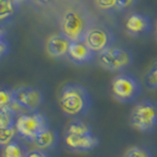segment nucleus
<instances>
[{
	"instance_id": "f257e3e1",
	"label": "nucleus",
	"mask_w": 157,
	"mask_h": 157,
	"mask_svg": "<svg viewBox=\"0 0 157 157\" xmlns=\"http://www.w3.org/2000/svg\"><path fill=\"white\" fill-rule=\"evenodd\" d=\"M61 110L74 119H82L90 110L91 99L86 88L76 82L66 83L59 93Z\"/></svg>"
},
{
	"instance_id": "f03ea898",
	"label": "nucleus",
	"mask_w": 157,
	"mask_h": 157,
	"mask_svg": "<svg viewBox=\"0 0 157 157\" xmlns=\"http://www.w3.org/2000/svg\"><path fill=\"white\" fill-rule=\"evenodd\" d=\"M91 27L88 16L80 10H69L61 20V32L71 41H83Z\"/></svg>"
},
{
	"instance_id": "7ed1b4c3",
	"label": "nucleus",
	"mask_w": 157,
	"mask_h": 157,
	"mask_svg": "<svg viewBox=\"0 0 157 157\" xmlns=\"http://www.w3.org/2000/svg\"><path fill=\"white\" fill-rule=\"evenodd\" d=\"M111 88L113 97L123 104L135 102L141 94L140 80L136 76L128 73L119 74L113 78Z\"/></svg>"
},
{
	"instance_id": "20e7f679",
	"label": "nucleus",
	"mask_w": 157,
	"mask_h": 157,
	"mask_svg": "<svg viewBox=\"0 0 157 157\" xmlns=\"http://www.w3.org/2000/svg\"><path fill=\"white\" fill-rule=\"evenodd\" d=\"M131 125L140 132H151L157 128V102L144 99L137 102L131 114Z\"/></svg>"
},
{
	"instance_id": "39448f33",
	"label": "nucleus",
	"mask_w": 157,
	"mask_h": 157,
	"mask_svg": "<svg viewBox=\"0 0 157 157\" xmlns=\"http://www.w3.org/2000/svg\"><path fill=\"white\" fill-rule=\"evenodd\" d=\"M47 127H49L47 118L37 110L20 114L15 124L17 135L21 139L32 142L34 137Z\"/></svg>"
},
{
	"instance_id": "423d86ee",
	"label": "nucleus",
	"mask_w": 157,
	"mask_h": 157,
	"mask_svg": "<svg viewBox=\"0 0 157 157\" xmlns=\"http://www.w3.org/2000/svg\"><path fill=\"white\" fill-rule=\"evenodd\" d=\"M98 64L104 70L122 72L130 68L134 62L132 52L125 47L112 46L97 55Z\"/></svg>"
},
{
	"instance_id": "0eeeda50",
	"label": "nucleus",
	"mask_w": 157,
	"mask_h": 157,
	"mask_svg": "<svg viewBox=\"0 0 157 157\" xmlns=\"http://www.w3.org/2000/svg\"><path fill=\"white\" fill-rule=\"evenodd\" d=\"M83 41L96 55L114 46L115 36L113 31L105 25H92Z\"/></svg>"
},
{
	"instance_id": "6e6552de",
	"label": "nucleus",
	"mask_w": 157,
	"mask_h": 157,
	"mask_svg": "<svg viewBox=\"0 0 157 157\" xmlns=\"http://www.w3.org/2000/svg\"><path fill=\"white\" fill-rule=\"evenodd\" d=\"M13 101L23 112L36 111L42 104L43 94L40 90L33 86H20L12 90Z\"/></svg>"
},
{
	"instance_id": "1a4fd4ad",
	"label": "nucleus",
	"mask_w": 157,
	"mask_h": 157,
	"mask_svg": "<svg viewBox=\"0 0 157 157\" xmlns=\"http://www.w3.org/2000/svg\"><path fill=\"white\" fill-rule=\"evenodd\" d=\"M64 142L70 151L82 153V152H90L95 149L99 144V137L93 134L75 136L66 132L64 136Z\"/></svg>"
},
{
	"instance_id": "9d476101",
	"label": "nucleus",
	"mask_w": 157,
	"mask_h": 157,
	"mask_svg": "<svg viewBox=\"0 0 157 157\" xmlns=\"http://www.w3.org/2000/svg\"><path fill=\"white\" fill-rule=\"evenodd\" d=\"M126 31L132 36L140 37L147 36L151 31L150 18L144 13H132L126 19Z\"/></svg>"
},
{
	"instance_id": "9b49d317",
	"label": "nucleus",
	"mask_w": 157,
	"mask_h": 157,
	"mask_svg": "<svg viewBox=\"0 0 157 157\" xmlns=\"http://www.w3.org/2000/svg\"><path fill=\"white\" fill-rule=\"evenodd\" d=\"M96 54L88 47L85 41H72L67 53V57L72 63L82 66L90 63Z\"/></svg>"
},
{
	"instance_id": "f8f14e48",
	"label": "nucleus",
	"mask_w": 157,
	"mask_h": 157,
	"mask_svg": "<svg viewBox=\"0 0 157 157\" xmlns=\"http://www.w3.org/2000/svg\"><path fill=\"white\" fill-rule=\"evenodd\" d=\"M71 40L64 34L57 33L53 34L47 40V52L53 58H63L67 57V53L70 47Z\"/></svg>"
},
{
	"instance_id": "ddd939ff",
	"label": "nucleus",
	"mask_w": 157,
	"mask_h": 157,
	"mask_svg": "<svg viewBox=\"0 0 157 157\" xmlns=\"http://www.w3.org/2000/svg\"><path fill=\"white\" fill-rule=\"evenodd\" d=\"M58 140V132L55 130L51 129L50 127H47L46 129L42 130L34 137L33 144L36 146V148H40L43 150H50L57 145Z\"/></svg>"
},
{
	"instance_id": "4468645a",
	"label": "nucleus",
	"mask_w": 157,
	"mask_h": 157,
	"mask_svg": "<svg viewBox=\"0 0 157 157\" xmlns=\"http://www.w3.org/2000/svg\"><path fill=\"white\" fill-rule=\"evenodd\" d=\"M27 147L19 139H14L2 149V157H26Z\"/></svg>"
},
{
	"instance_id": "2eb2a0df",
	"label": "nucleus",
	"mask_w": 157,
	"mask_h": 157,
	"mask_svg": "<svg viewBox=\"0 0 157 157\" xmlns=\"http://www.w3.org/2000/svg\"><path fill=\"white\" fill-rule=\"evenodd\" d=\"M66 132L75 136H86L92 134V129L88 123L82 119H74L69 123Z\"/></svg>"
},
{
	"instance_id": "dca6fc26",
	"label": "nucleus",
	"mask_w": 157,
	"mask_h": 157,
	"mask_svg": "<svg viewBox=\"0 0 157 157\" xmlns=\"http://www.w3.org/2000/svg\"><path fill=\"white\" fill-rule=\"evenodd\" d=\"M16 10V2L14 0H0V21L10 18Z\"/></svg>"
},
{
	"instance_id": "f3484780",
	"label": "nucleus",
	"mask_w": 157,
	"mask_h": 157,
	"mask_svg": "<svg viewBox=\"0 0 157 157\" xmlns=\"http://www.w3.org/2000/svg\"><path fill=\"white\" fill-rule=\"evenodd\" d=\"M144 85L149 90H157V60L152 64L144 77Z\"/></svg>"
},
{
	"instance_id": "a211bd4d",
	"label": "nucleus",
	"mask_w": 157,
	"mask_h": 157,
	"mask_svg": "<svg viewBox=\"0 0 157 157\" xmlns=\"http://www.w3.org/2000/svg\"><path fill=\"white\" fill-rule=\"evenodd\" d=\"M17 135L16 128H1L0 127V147H4L11 142Z\"/></svg>"
},
{
	"instance_id": "6ab92c4d",
	"label": "nucleus",
	"mask_w": 157,
	"mask_h": 157,
	"mask_svg": "<svg viewBox=\"0 0 157 157\" xmlns=\"http://www.w3.org/2000/svg\"><path fill=\"white\" fill-rule=\"evenodd\" d=\"M125 157H153L149 149L144 146H132L127 151Z\"/></svg>"
},
{
	"instance_id": "aec40b11",
	"label": "nucleus",
	"mask_w": 157,
	"mask_h": 157,
	"mask_svg": "<svg viewBox=\"0 0 157 157\" xmlns=\"http://www.w3.org/2000/svg\"><path fill=\"white\" fill-rule=\"evenodd\" d=\"M13 103L12 90L8 88H0V109L10 106Z\"/></svg>"
},
{
	"instance_id": "412c9836",
	"label": "nucleus",
	"mask_w": 157,
	"mask_h": 157,
	"mask_svg": "<svg viewBox=\"0 0 157 157\" xmlns=\"http://www.w3.org/2000/svg\"><path fill=\"white\" fill-rule=\"evenodd\" d=\"M136 3V0H117L116 9L121 10V11H126V10L132 9Z\"/></svg>"
},
{
	"instance_id": "4be33fe9",
	"label": "nucleus",
	"mask_w": 157,
	"mask_h": 157,
	"mask_svg": "<svg viewBox=\"0 0 157 157\" xmlns=\"http://www.w3.org/2000/svg\"><path fill=\"white\" fill-rule=\"evenodd\" d=\"M96 4L103 10H111L116 8L117 0H95Z\"/></svg>"
},
{
	"instance_id": "5701e85b",
	"label": "nucleus",
	"mask_w": 157,
	"mask_h": 157,
	"mask_svg": "<svg viewBox=\"0 0 157 157\" xmlns=\"http://www.w3.org/2000/svg\"><path fill=\"white\" fill-rule=\"evenodd\" d=\"M26 157H50V156H49L46 150H43L40 148H33L28 150Z\"/></svg>"
},
{
	"instance_id": "b1692460",
	"label": "nucleus",
	"mask_w": 157,
	"mask_h": 157,
	"mask_svg": "<svg viewBox=\"0 0 157 157\" xmlns=\"http://www.w3.org/2000/svg\"><path fill=\"white\" fill-rule=\"evenodd\" d=\"M9 50H10V46H9L7 39L6 38L0 39V59L4 56H6L9 53Z\"/></svg>"
},
{
	"instance_id": "393cba45",
	"label": "nucleus",
	"mask_w": 157,
	"mask_h": 157,
	"mask_svg": "<svg viewBox=\"0 0 157 157\" xmlns=\"http://www.w3.org/2000/svg\"><path fill=\"white\" fill-rule=\"evenodd\" d=\"M5 37V31L3 29V28L0 26V39H4Z\"/></svg>"
},
{
	"instance_id": "a878e982",
	"label": "nucleus",
	"mask_w": 157,
	"mask_h": 157,
	"mask_svg": "<svg viewBox=\"0 0 157 157\" xmlns=\"http://www.w3.org/2000/svg\"><path fill=\"white\" fill-rule=\"evenodd\" d=\"M15 2H18V3H20V2H26V1H29V0H14Z\"/></svg>"
},
{
	"instance_id": "bb28decb",
	"label": "nucleus",
	"mask_w": 157,
	"mask_h": 157,
	"mask_svg": "<svg viewBox=\"0 0 157 157\" xmlns=\"http://www.w3.org/2000/svg\"><path fill=\"white\" fill-rule=\"evenodd\" d=\"M38 1L43 2V3H46V2H49V1H50V0H38Z\"/></svg>"
},
{
	"instance_id": "cd10ccee",
	"label": "nucleus",
	"mask_w": 157,
	"mask_h": 157,
	"mask_svg": "<svg viewBox=\"0 0 157 157\" xmlns=\"http://www.w3.org/2000/svg\"><path fill=\"white\" fill-rule=\"evenodd\" d=\"M155 36L157 37V24H156V27H155Z\"/></svg>"
}]
</instances>
